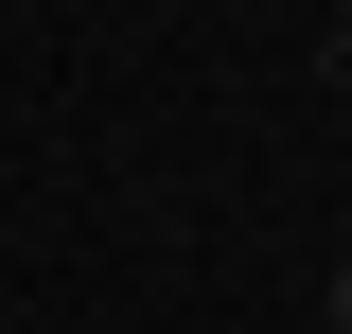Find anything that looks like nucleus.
Wrapping results in <instances>:
<instances>
[{
	"label": "nucleus",
	"instance_id": "obj_1",
	"mask_svg": "<svg viewBox=\"0 0 352 334\" xmlns=\"http://www.w3.org/2000/svg\"><path fill=\"white\" fill-rule=\"evenodd\" d=\"M335 334H352V282H335Z\"/></svg>",
	"mask_w": 352,
	"mask_h": 334
}]
</instances>
